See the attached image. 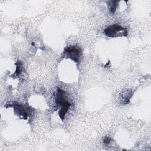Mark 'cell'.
Wrapping results in <instances>:
<instances>
[{
    "label": "cell",
    "mask_w": 151,
    "mask_h": 151,
    "mask_svg": "<svg viewBox=\"0 0 151 151\" xmlns=\"http://www.w3.org/2000/svg\"><path fill=\"white\" fill-rule=\"evenodd\" d=\"M54 97L57 107L59 109L58 116L61 120L63 121L65 114L72 104L68 99L67 93L58 87H57L55 90Z\"/></svg>",
    "instance_id": "6da1fadb"
},
{
    "label": "cell",
    "mask_w": 151,
    "mask_h": 151,
    "mask_svg": "<svg viewBox=\"0 0 151 151\" xmlns=\"http://www.w3.org/2000/svg\"><path fill=\"white\" fill-rule=\"evenodd\" d=\"M104 32L107 37L110 38L127 37L128 33L126 28L116 24L107 27L104 30Z\"/></svg>",
    "instance_id": "7a4b0ae2"
},
{
    "label": "cell",
    "mask_w": 151,
    "mask_h": 151,
    "mask_svg": "<svg viewBox=\"0 0 151 151\" xmlns=\"http://www.w3.org/2000/svg\"><path fill=\"white\" fill-rule=\"evenodd\" d=\"M81 54V49L79 46L70 45L65 48L63 56L65 58H70L76 63H79Z\"/></svg>",
    "instance_id": "3957f363"
},
{
    "label": "cell",
    "mask_w": 151,
    "mask_h": 151,
    "mask_svg": "<svg viewBox=\"0 0 151 151\" xmlns=\"http://www.w3.org/2000/svg\"><path fill=\"white\" fill-rule=\"evenodd\" d=\"M14 111L19 117H22L24 119H27L32 113L33 109L28 105H23L19 103L13 104Z\"/></svg>",
    "instance_id": "277c9868"
},
{
    "label": "cell",
    "mask_w": 151,
    "mask_h": 151,
    "mask_svg": "<svg viewBox=\"0 0 151 151\" xmlns=\"http://www.w3.org/2000/svg\"><path fill=\"white\" fill-rule=\"evenodd\" d=\"M15 65H16V70L15 73L12 74V76H15L19 77L24 71L22 64L19 60H17V63H15Z\"/></svg>",
    "instance_id": "5b68a950"
},
{
    "label": "cell",
    "mask_w": 151,
    "mask_h": 151,
    "mask_svg": "<svg viewBox=\"0 0 151 151\" xmlns=\"http://www.w3.org/2000/svg\"><path fill=\"white\" fill-rule=\"evenodd\" d=\"M119 1H110L108 2V8L111 14H114L118 6Z\"/></svg>",
    "instance_id": "8992f818"
},
{
    "label": "cell",
    "mask_w": 151,
    "mask_h": 151,
    "mask_svg": "<svg viewBox=\"0 0 151 151\" xmlns=\"http://www.w3.org/2000/svg\"><path fill=\"white\" fill-rule=\"evenodd\" d=\"M133 93H132V91H131L128 94L127 96L126 95V90L124 91L123 94H122V99L123 100V103H124V104H127L130 100V99L131 98V97L132 96V94Z\"/></svg>",
    "instance_id": "52a82bcc"
},
{
    "label": "cell",
    "mask_w": 151,
    "mask_h": 151,
    "mask_svg": "<svg viewBox=\"0 0 151 151\" xmlns=\"http://www.w3.org/2000/svg\"><path fill=\"white\" fill-rule=\"evenodd\" d=\"M112 141V139L109 136H106L104 137L103 139V143L105 145H109Z\"/></svg>",
    "instance_id": "ba28073f"
}]
</instances>
